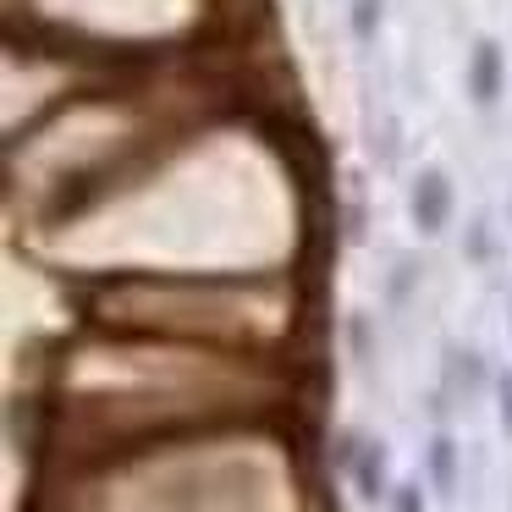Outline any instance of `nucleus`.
Returning a JSON list of instances; mask_svg holds the SVG:
<instances>
[{"label":"nucleus","mask_w":512,"mask_h":512,"mask_svg":"<svg viewBox=\"0 0 512 512\" xmlns=\"http://www.w3.org/2000/svg\"><path fill=\"white\" fill-rule=\"evenodd\" d=\"M424 468H430L435 496H457V441L446 430L430 435V446H424Z\"/></svg>","instance_id":"5"},{"label":"nucleus","mask_w":512,"mask_h":512,"mask_svg":"<svg viewBox=\"0 0 512 512\" xmlns=\"http://www.w3.org/2000/svg\"><path fill=\"white\" fill-rule=\"evenodd\" d=\"M463 254L474 259V265H485V259H490V226H485V221H474V226H468V237H463Z\"/></svg>","instance_id":"8"},{"label":"nucleus","mask_w":512,"mask_h":512,"mask_svg":"<svg viewBox=\"0 0 512 512\" xmlns=\"http://www.w3.org/2000/svg\"><path fill=\"white\" fill-rule=\"evenodd\" d=\"M501 83H507V56H501L496 39H479V45L468 50V100L490 111V105L501 100Z\"/></svg>","instance_id":"2"},{"label":"nucleus","mask_w":512,"mask_h":512,"mask_svg":"<svg viewBox=\"0 0 512 512\" xmlns=\"http://www.w3.org/2000/svg\"><path fill=\"white\" fill-rule=\"evenodd\" d=\"M490 391H496V419H501V430L512 435V369H501Z\"/></svg>","instance_id":"7"},{"label":"nucleus","mask_w":512,"mask_h":512,"mask_svg":"<svg viewBox=\"0 0 512 512\" xmlns=\"http://www.w3.org/2000/svg\"><path fill=\"white\" fill-rule=\"evenodd\" d=\"M452 210H457L452 177H446L441 166H424L419 177H413V188H408V221L419 226L424 237H441L446 221H452Z\"/></svg>","instance_id":"1"},{"label":"nucleus","mask_w":512,"mask_h":512,"mask_svg":"<svg viewBox=\"0 0 512 512\" xmlns=\"http://www.w3.org/2000/svg\"><path fill=\"white\" fill-rule=\"evenodd\" d=\"M413 281H419V265H402L397 276H391V303H402L413 292Z\"/></svg>","instance_id":"10"},{"label":"nucleus","mask_w":512,"mask_h":512,"mask_svg":"<svg viewBox=\"0 0 512 512\" xmlns=\"http://www.w3.org/2000/svg\"><path fill=\"white\" fill-rule=\"evenodd\" d=\"M380 17H386V0H353L347 23H353V39H358V45H369V39L380 34Z\"/></svg>","instance_id":"6"},{"label":"nucleus","mask_w":512,"mask_h":512,"mask_svg":"<svg viewBox=\"0 0 512 512\" xmlns=\"http://www.w3.org/2000/svg\"><path fill=\"white\" fill-rule=\"evenodd\" d=\"M479 386H496V375H485V358L474 347H446V391L474 397Z\"/></svg>","instance_id":"3"},{"label":"nucleus","mask_w":512,"mask_h":512,"mask_svg":"<svg viewBox=\"0 0 512 512\" xmlns=\"http://www.w3.org/2000/svg\"><path fill=\"white\" fill-rule=\"evenodd\" d=\"M347 474H353V490H358L364 501H380V496H386V446H380V441H364Z\"/></svg>","instance_id":"4"},{"label":"nucleus","mask_w":512,"mask_h":512,"mask_svg":"<svg viewBox=\"0 0 512 512\" xmlns=\"http://www.w3.org/2000/svg\"><path fill=\"white\" fill-rule=\"evenodd\" d=\"M391 512H424V485H397L391 490Z\"/></svg>","instance_id":"9"}]
</instances>
